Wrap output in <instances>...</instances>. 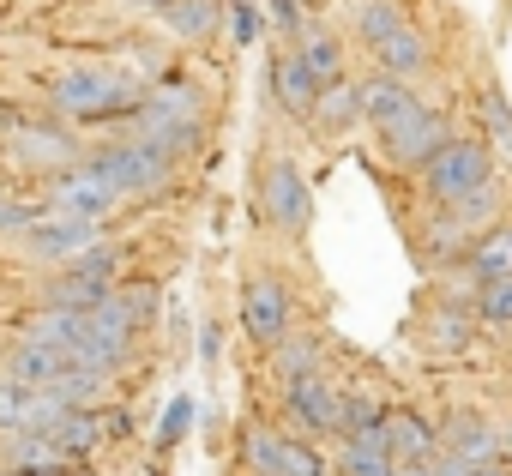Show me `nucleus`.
I'll list each match as a JSON object with an SVG mask.
<instances>
[{
  "label": "nucleus",
  "mask_w": 512,
  "mask_h": 476,
  "mask_svg": "<svg viewBox=\"0 0 512 476\" xmlns=\"http://www.w3.org/2000/svg\"><path fill=\"white\" fill-rule=\"evenodd\" d=\"M440 145H446V115H440L434 103H416L410 115H398L392 127H380V151H386V163H398V169H422Z\"/></svg>",
  "instance_id": "6"
},
{
  "label": "nucleus",
  "mask_w": 512,
  "mask_h": 476,
  "mask_svg": "<svg viewBox=\"0 0 512 476\" xmlns=\"http://www.w3.org/2000/svg\"><path fill=\"white\" fill-rule=\"evenodd\" d=\"M266 79H272V103H278L284 115H308V109H314V97H320L314 73H308V67H302V55H296V43L272 55Z\"/></svg>",
  "instance_id": "14"
},
{
  "label": "nucleus",
  "mask_w": 512,
  "mask_h": 476,
  "mask_svg": "<svg viewBox=\"0 0 512 476\" xmlns=\"http://www.w3.org/2000/svg\"><path fill=\"white\" fill-rule=\"evenodd\" d=\"M392 476H434L428 464H392Z\"/></svg>",
  "instance_id": "37"
},
{
  "label": "nucleus",
  "mask_w": 512,
  "mask_h": 476,
  "mask_svg": "<svg viewBox=\"0 0 512 476\" xmlns=\"http://www.w3.org/2000/svg\"><path fill=\"white\" fill-rule=\"evenodd\" d=\"M500 440H506V458H512V422H506V428H500Z\"/></svg>",
  "instance_id": "39"
},
{
  "label": "nucleus",
  "mask_w": 512,
  "mask_h": 476,
  "mask_svg": "<svg viewBox=\"0 0 512 476\" xmlns=\"http://www.w3.org/2000/svg\"><path fill=\"white\" fill-rule=\"evenodd\" d=\"M43 434H49V440L61 446V458L73 464V458H85V452H91V446L103 440V416H97L91 404H79V410H67L61 422H49Z\"/></svg>",
  "instance_id": "20"
},
{
  "label": "nucleus",
  "mask_w": 512,
  "mask_h": 476,
  "mask_svg": "<svg viewBox=\"0 0 512 476\" xmlns=\"http://www.w3.org/2000/svg\"><path fill=\"white\" fill-rule=\"evenodd\" d=\"M272 19H278V31H302L308 25V0H272Z\"/></svg>",
  "instance_id": "34"
},
{
  "label": "nucleus",
  "mask_w": 512,
  "mask_h": 476,
  "mask_svg": "<svg viewBox=\"0 0 512 476\" xmlns=\"http://www.w3.org/2000/svg\"><path fill=\"white\" fill-rule=\"evenodd\" d=\"M187 422H193V404H187V398H175V404H169V416H163V440H181V428H187Z\"/></svg>",
  "instance_id": "35"
},
{
  "label": "nucleus",
  "mask_w": 512,
  "mask_h": 476,
  "mask_svg": "<svg viewBox=\"0 0 512 476\" xmlns=\"http://www.w3.org/2000/svg\"><path fill=\"white\" fill-rule=\"evenodd\" d=\"M356 103H362V121H368V127H392V121H398V115H410L422 97L410 91V79H392V73H380V67H374V73L356 85Z\"/></svg>",
  "instance_id": "13"
},
{
  "label": "nucleus",
  "mask_w": 512,
  "mask_h": 476,
  "mask_svg": "<svg viewBox=\"0 0 512 476\" xmlns=\"http://www.w3.org/2000/svg\"><path fill=\"white\" fill-rule=\"evenodd\" d=\"M308 121H320V133H350L356 121H362V103H356V85L350 79H332V85H320V97H314V109H308Z\"/></svg>",
  "instance_id": "17"
},
{
  "label": "nucleus",
  "mask_w": 512,
  "mask_h": 476,
  "mask_svg": "<svg viewBox=\"0 0 512 476\" xmlns=\"http://www.w3.org/2000/svg\"><path fill=\"white\" fill-rule=\"evenodd\" d=\"M139 7H163V0H139Z\"/></svg>",
  "instance_id": "40"
},
{
  "label": "nucleus",
  "mask_w": 512,
  "mask_h": 476,
  "mask_svg": "<svg viewBox=\"0 0 512 476\" xmlns=\"http://www.w3.org/2000/svg\"><path fill=\"white\" fill-rule=\"evenodd\" d=\"M272 362H278V380L320 374V350H314V338H278V344H272Z\"/></svg>",
  "instance_id": "27"
},
{
  "label": "nucleus",
  "mask_w": 512,
  "mask_h": 476,
  "mask_svg": "<svg viewBox=\"0 0 512 476\" xmlns=\"http://www.w3.org/2000/svg\"><path fill=\"white\" fill-rule=\"evenodd\" d=\"M260 199H266V217H272L284 235L308 229V217H314V193H308V175H302L290 157H272V163H266Z\"/></svg>",
  "instance_id": "8"
},
{
  "label": "nucleus",
  "mask_w": 512,
  "mask_h": 476,
  "mask_svg": "<svg viewBox=\"0 0 512 476\" xmlns=\"http://www.w3.org/2000/svg\"><path fill=\"white\" fill-rule=\"evenodd\" d=\"M482 121H488V151L512 157V109L500 91H482Z\"/></svg>",
  "instance_id": "29"
},
{
  "label": "nucleus",
  "mask_w": 512,
  "mask_h": 476,
  "mask_svg": "<svg viewBox=\"0 0 512 476\" xmlns=\"http://www.w3.org/2000/svg\"><path fill=\"white\" fill-rule=\"evenodd\" d=\"M506 476H512V458H506Z\"/></svg>",
  "instance_id": "41"
},
{
  "label": "nucleus",
  "mask_w": 512,
  "mask_h": 476,
  "mask_svg": "<svg viewBox=\"0 0 512 476\" xmlns=\"http://www.w3.org/2000/svg\"><path fill=\"white\" fill-rule=\"evenodd\" d=\"M470 314H476L482 326H512V272H506V278H482Z\"/></svg>",
  "instance_id": "25"
},
{
  "label": "nucleus",
  "mask_w": 512,
  "mask_h": 476,
  "mask_svg": "<svg viewBox=\"0 0 512 476\" xmlns=\"http://www.w3.org/2000/svg\"><path fill=\"white\" fill-rule=\"evenodd\" d=\"M7 157L25 163V169H67L73 139H67L55 121H13V127H7Z\"/></svg>",
  "instance_id": "12"
},
{
  "label": "nucleus",
  "mask_w": 512,
  "mask_h": 476,
  "mask_svg": "<svg viewBox=\"0 0 512 476\" xmlns=\"http://www.w3.org/2000/svg\"><path fill=\"white\" fill-rule=\"evenodd\" d=\"M223 25H229V37L247 49L253 37H260V25H266V19H260V0H223Z\"/></svg>",
  "instance_id": "30"
},
{
  "label": "nucleus",
  "mask_w": 512,
  "mask_h": 476,
  "mask_svg": "<svg viewBox=\"0 0 512 476\" xmlns=\"http://www.w3.org/2000/svg\"><path fill=\"white\" fill-rule=\"evenodd\" d=\"M241 458L253 476H278V458H284V434L272 422H247L241 428Z\"/></svg>",
  "instance_id": "22"
},
{
  "label": "nucleus",
  "mask_w": 512,
  "mask_h": 476,
  "mask_svg": "<svg viewBox=\"0 0 512 476\" xmlns=\"http://www.w3.org/2000/svg\"><path fill=\"white\" fill-rule=\"evenodd\" d=\"M97 163L109 169V181L121 187V199H139V193H157V187L169 181L175 151H163V145H151V139H127V145H109Z\"/></svg>",
  "instance_id": "7"
},
{
  "label": "nucleus",
  "mask_w": 512,
  "mask_h": 476,
  "mask_svg": "<svg viewBox=\"0 0 512 476\" xmlns=\"http://www.w3.org/2000/svg\"><path fill=\"white\" fill-rule=\"evenodd\" d=\"M422 181H428V199L458 205L464 193H476V187L494 181V151H488L482 139H446V145L422 163Z\"/></svg>",
  "instance_id": "3"
},
{
  "label": "nucleus",
  "mask_w": 512,
  "mask_h": 476,
  "mask_svg": "<svg viewBox=\"0 0 512 476\" xmlns=\"http://www.w3.org/2000/svg\"><path fill=\"white\" fill-rule=\"evenodd\" d=\"M25 338L43 344V350H55V356H73V350H79V308L43 302V308L31 314V326H25Z\"/></svg>",
  "instance_id": "18"
},
{
  "label": "nucleus",
  "mask_w": 512,
  "mask_h": 476,
  "mask_svg": "<svg viewBox=\"0 0 512 476\" xmlns=\"http://www.w3.org/2000/svg\"><path fill=\"white\" fill-rule=\"evenodd\" d=\"M61 368H67V356L43 350V344H31V338H25V344L7 356V374H13V380H25V386H49Z\"/></svg>",
  "instance_id": "23"
},
{
  "label": "nucleus",
  "mask_w": 512,
  "mask_h": 476,
  "mask_svg": "<svg viewBox=\"0 0 512 476\" xmlns=\"http://www.w3.org/2000/svg\"><path fill=\"white\" fill-rule=\"evenodd\" d=\"M97 217H73V211H37L25 229H19V248L43 266H67L79 260L85 248H97Z\"/></svg>",
  "instance_id": "4"
},
{
  "label": "nucleus",
  "mask_w": 512,
  "mask_h": 476,
  "mask_svg": "<svg viewBox=\"0 0 512 476\" xmlns=\"http://www.w3.org/2000/svg\"><path fill=\"white\" fill-rule=\"evenodd\" d=\"M464 476H506V464H500V458H488V464H470Z\"/></svg>",
  "instance_id": "36"
},
{
  "label": "nucleus",
  "mask_w": 512,
  "mask_h": 476,
  "mask_svg": "<svg viewBox=\"0 0 512 476\" xmlns=\"http://www.w3.org/2000/svg\"><path fill=\"white\" fill-rule=\"evenodd\" d=\"M284 410L296 416L302 434H338V428H344V392H332L320 374L284 380Z\"/></svg>",
  "instance_id": "10"
},
{
  "label": "nucleus",
  "mask_w": 512,
  "mask_h": 476,
  "mask_svg": "<svg viewBox=\"0 0 512 476\" xmlns=\"http://www.w3.org/2000/svg\"><path fill=\"white\" fill-rule=\"evenodd\" d=\"M31 217H37V205H31V199H13V193H0V235H7V229L19 235Z\"/></svg>",
  "instance_id": "33"
},
{
  "label": "nucleus",
  "mask_w": 512,
  "mask_h": 476,
  "mask_svg": "<svg viewBox=\"0 0 512 476\" xmlns=\"http://www.w3.org/2000/svg\"><path fill=\"white\" fill-rule=\"evenodd\" d=\"M356 31H362V43H368L374 67H380V73H392V79H422V73L434 67L428 37L404 19L398 0H362V7H356Z\"/></svg>",
  "instance_id": "1"
},
{
  "label": "nucleus",
  "mask_w": 512,
  "mask_h": 476,
  "mask_svg": "<svg viewBox=\"0 0 512 476\" xmlns=\"http://www.w3.org/2000/svg\"><path fill=\"white\" fill-rule=\"evenodd\" d=\"M344 476H392V452L380 440V422L362 428V434H344V458H338Z\"/></svg>",
  "instance_id": "21"
},
{
  "label": "nucleus",
  "mask_w": 512,
  "mask_h": 476,
  "mask_svg": "<svg viewBox=\"0 0 512 476\" xmlns=\"http://www.w3.org/2000/svg\"><path fill=\"white\" fill-rule=\"evenodd\" d=\"M163 25L175 31V37H187V43H205L217 25H223V0H163Z\"/></svg>",
  "instance_id": "19"
},
{
  "label": "nucleus",
  "mask_w": 512,
  "mask_h": 476,
  "mask_svg": "<svg viewBox=\"0 0 512 476\" xmlns=\"http://www.w3.org/2000/svg\"><path fill=\"white\" fill-rule=\"evenodd\" d=\"M464 266L470 278H506L512 272V223H494V229H476L470 235V248H464Z\"/></svg>",
  "instance_id": "16"
},
{
  "label": "nucleus",
  "mask_w": 512,
  "mask_h": 476,
  "mask_svg": "<svg viewBox=\"0 0 512 476\" xmlns=\"http://www.w3.org/2000/svg\"><path fill=\"white\" fill-rule=\"evenodd\" d=\"M13 476H79V470H67V464H55V470H13Z\"/></svg>",
  "instance_id": "38"
},
{
  "label": "nucleus",
  "mask_w": 512,
  "mask_h": 476,
  "mask_svg": "<svg viewBox=\"0 0 512 476\" xmlns=\"http://www.w3.org/2000/svg\"><path fill=\"white\" fill-rule=\"evenodd\" d=\"M296 55H302V67L314 73V85H332V79H344V43H338V37L314 31L308 43H296Z\"/></svg>",
  "instance_id": "24"
},
{
  "label": "nucleus",
  "mask_w": 512,
  "mask_h": 476,
  "mask_svg": "<svg viewBox=\"0 0 512 476\" xmlns=\"http://www.w3.org/2000/svg\"><path fill=\"white\" fill-rule=\"evenodd\" d=\"M380 440H386L392 464H428V458L440 452V428H434L422 410H410V404L380 410Z\"/></svg>",
  "instance_id": "11"
},
{
  "label": "nucleus",
  "mask_w": 512,
  "mask_h": 476,
  "mask_svg": "<svg viewBox=\"0 0 512 476\" xmlns=\"http://www.w3.org/2000/svg\"><path fill=\"white\" fill-rule=\"evenodd\" d=\"M494 446H500V434H494L476 410H458V416H446V428H440V452L458 458L464 470H470V464H488Z\"/></svg>",
  "instance_id": "15"
},
{
  "label": "nucleus",
  "mask_w": 512,
  "mask_h": 476,
  "mask_svg": "<svg viewBox=\"0 0 512 476\" xmlns=\"http://www.w3.org/2000/svg\"><path fill=\"white\" fill-rule=\"evenodd\" d=\"M241 332L260 344V350H272L278 338H290V290L278 278L241 284Z\"/></svg>",
  "instance_id": "9"
},
{
  "label": "nucleus",
  "mask_w": 512,
  "mask_h": 476,
  "mask_svg": "<svg viewBox=\"0 0 512 476\" xmlns=\"http://www.w3.org/2000/svg\"><path fill=\"white\" fill-rule=\"evenodd\" d=\"M31 392L37 386H25V380H0V434H25L31 428Z\"/></svg>",
  "instance_id": "28"
},
{
  "label": "nucleus",
  "mask_w": 512,
  "mask_h": 476,
  "mask_svg": "<svg viewBox=\"0 0 512 476\" xmlns=\"http://www.w3.org/2000/svg\"><path fill=\"white\" fill-rule=\"evenodd\" d=\"M49 109L73 115V121H97V115H127L133 109V85L115 67H67L49 85Z\"/></svg>",
  "instance_id": "2"
},
{
  "label": "nucleus",
  "mask_w": 512,
  "mask_h": 476,
  "mask_svg": "<svg viewBox=\"0 0 512 476\" xmlns=\"http://www.w3.org/2000/svg\"><path fill=\"white\" fill-rule=\"evenodd\" d=\"M470 332H476V314H464V308H452V302H440V314L428 320V338H434V350H464L470 344Z\"/></svg>",
  "instance_id": "26"
},
{
  "label": "nucleus",
  "mask_w": 512,
  "mask_h": 476,
  "mask_svg": "<svg viewBox=\"0 0 512 476\" xmlns=\"http://www.w3.org/2000/svg\"><path fill=\"white\" fill-rule=\"evenodd\" d=\"M374 422H380V404L344 392V428H338V434H362V428H374Z\"/></svg>",
  "instance_id": "32"
},
{
  "label": "nucleus",
  "mask_w": 512,
  "mask_h": 476,
  "mask_svg": "<svg viewBox=\"0 0 512 476\" xmlns=\"http://www.w3.org/2000/svg\"><path fill=\"white\" fill-rule=\"evenodd\" d=\"M278 476H326V458H320L308 440H290V434H284V458H278Z\"/></svg>",
  "instance_id": "31"
},
{
  "label": "nucleus",
  "mask_w": 512,
  "mask_h": 476,
  "mask_svg": "<svg viewBox=\"0 0 512 476\" xmlns=\"http://www.w3.org/2000/svg\"><path fill=\"white\" fill-rule=\"evenodd\" d=\"M121 205V187L109 181V169L97 163V157H85V163H67L55 181H49V211H73V217H109Z\"/></svg>",
  "instance_id": "5"
}]
</instances>
